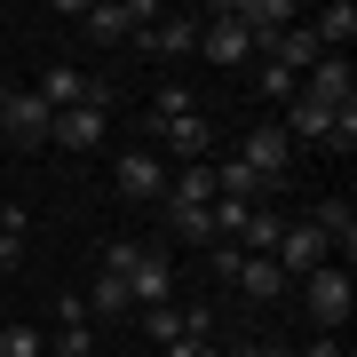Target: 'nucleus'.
I'll use <instances>...</instances> for the list:
<instances>
[{"instance_id": "27", "label": "nucleus", "mask_w": 357, "mask_h": 357, "mask_svg": "<svg viewBox=\"0 0 357 357\" xmlns=\"http://www.w3.org/2000/svg\"><path fill=\"white\" fill-rule=\"evenodd\" d=\"M135 255H143V238H112V246H103V278H128Z\"/></svg>"}, {"instance_id": "22", "label": "nucleus", "mask_w": 357, "mask_h": 357, "mask_svg": "<svg viewBox=\"0 0 357 357\" xmlns=\"http://www.w3.org/2000/svg\"><path fill=\"white\" fill-rule=\"evenodd\" d=\"M278 230H286V215H270V206H255V215L238 222V255H270V246H278Z\"/></svg>"}, {"instance_id": "18", "label": "nucleus", "mask_w": 357, "mask_h": 357, "mask_svg": "<svg viewBox=\"0 0 357 357\" xmlns=\"http://www.w3.org/2000/svg\"><path fill=\"white\" fill-rule=\"evenodd\" d=\"M326 128H333L326 103H310V96H294V103H286V143H326Z\"/></svg>"}, {"instance_id": "5", "label": "nucleus", "mask_w": 357, "mask_h": 357, "mask_svg": "<svg viewBox=\"0 0 357 357\" xmlns=\"http://www.w3.org/2000/svg\"><path fill=\"white\" fill-rule=\"evenodd\" d=\"M238 167L255 183H270V191H286V167H294V143H286V128H255L238 143Z\"/></svg>"}, {"instance_id": "20", "label": "nucleus", "mask_w": 357, "mask_h": 357, "mask_svg": "<svg viewBox=\"0 0 357 357\" xmlns=\"http://www.w3.org/2000/svg\"><path fill=\"white\" fill-rule=\"evenodd\" d=\"M167 199H183V206H215V167L191 159L183 175H167Z\"/></svg>"}, {"instance_id": "32", "label": "nucleus", "mask_w": 357, "mask_h": 357, "mask_svg": "<svg viewBox=\"0 0 357 357\" xmlns=\"http://www.w3.org/2000/svg\"><path fill=\"white\" fill-rule=\"evenodd\" d=\"M167 357H215V342L206 333H183V342H167Z\"/></svg>"}, {"instance_id": "23", "label": "nucleus", "mask_w": 357, "mask_h": 357, "mask_svg": "<svg viewBox=\"0 0 357 357\" xmlns=\"http://www.w3.org/2000/svg\"><path fill=\"white\" fill-rule=\"evenodd\" d=\"M24 238H32L24 206H0V270H16V262H24Z\"/></svg>"}, {"instance_id": "25", "label": "nucleus", "mask_w": 357, "mask_h": 357, "mask_svg": "<svg viewBox=\"0 0 357 357\" xmlns=\"http://www.w3.org/2000/svg\"><path fill=\"white\" fill-rule=\"evenodd\" d=\"M143 333L167 349V342H183V302H159V310H143Z\"/></svg>"}, {"instance_id": "14", "label": "nucleus", "mask_w": 357, "mask_h": 357, "mask_svg": "<svg viewBox=\"0 0 357 357\" xmlns=\"http://www.w3.org/2000/svg\"><path fill=\"white\" fill-rule=\"evenodd\" d=\"M143 48L167 56V64H183V56H199V24L191 16H159V24H143Z\"/></svg>"}, {"instance_id": "7", "label": "nucleus", "mask_w": 357, "mask_h": 357, "mask_svg": "<svg viewBox=\"0 0 357 357\" xmlns=\"http://www.w3.org/2000/svg\"><path fill=\"white\" fill-rule=\"evenodd\" d=\"M270 262H278L286 278H310V270L333 262V255H326V238H318L310 222H286V230H278V246H270Z\"/></svg>"}, {"instance_id": "26", "label": "nucleus", "mask_w": 357, "mask_h": 357, "mask_svg": "<svg viewBox=\"0 0 357 357\" xmlns=\"http://www.w3.org/2000/svg\"><path fill=\"white\" fill-rule=\"evenodd\" d=\"M48 349H56V357H96V342H88V318H64Z\"/></svg>"}, {"instance_id": "13", "label": "nucleus", "mask_w": 357, "mask_h": 357, "mask_svg": "<svg viewBox=\"0 0 357 357\" xmlns=\"http://www.w3.org/2000/svg\"><path fill=\"white\" fill-rule=\"evenodd\" d=\"M103 128H112V112H96V103H72V112H56V135H48V143H64V151H96Z\"/></svg>"}, {"instance_id": "6", "label": "nucleus", "mask_w": 357, "mask_h": 357, "mask_svg": "<svg viewBox=\"0 0 357 357\" xmlns=\"http://www.w3.org/2000/svg\"><path fill=\"white\" fill-rule=\"evenodd\" d=\"M128 302H135V310L175 302V262H167V246H143V255H135V270H128Z\"/></svg>"}, {"instance_id": "33", "label": "nucleus", "mask_w": 357, "mask_h": 357, "mask_svg": "<svg viewBox=\"0 0 357 357\" xmlns=\"http://www.w3.org/2000/svg\"><path fill=\"white\" fill-rule=\"evenodd\" d=\"M230 357H294V349H278V342H238Z\"/></svg>"}, {"instance_id": "30", "label": "nucleus", "mask_w": 357, "mask_h": 357, "mask_svg": "<svg viewBox=\"0 0 357 357\" xmlns=\"http://www.w3.org/2000/svg\"><path fill=\"white\" fill-rule=\"evenodd\" d=\"M206 255H215V278H238V270H246V255H238V238H215V246H206Z\"/></svg>"}, {"instance_id": "9", "label": "nucleus", "mask_w": 357, "mask_h": 357, "mask_svg": "<svg viewBox=\"0 0 357 357\" xmlns=\"http://www.w3.org/2000/svg\"><path fill=\"white\" fill-rule=\"evenodd\" d=\"M112 183H119V199H167V159L159 151H119Z\"/></svg>"}, {"instance_id": "29", "label": "nucleus", "mask_w": 357, "mask_h": 357, "mask_svg": "<svg viewBox=\"0 0 357 357\" xmlns=\"http://www.w3.org/2000/svg\"><path fill=\"white\" fill-rule=\"evenodd\" d=\"M326 151H357V103H349V112H333V128H326Z\"/></svg>"}, {"instance_id": "28", "label": "nucleus", "mask_w": 357, "mask_h": 357, "mask_svg": "<svg viewBox=\"0 0 357 357\" xmlns=\"http://www.w3.org/2000/svg\"><path fill=\"white\" fill-rule=\"evenodd\" d=\"M40 349H48V342H40L32 326H0V357H40Z\"/></svg>"}, {"instance_id": "19", "label": "nucleus", "mask_w": 357, "mask_h": 357, "mask_svg": "<svg viewBox=\"0 0 357 357\" xmlns=\"http://www.w3.org/2000/svg\"><path fill=\"white\" fill-rule=\"evenodd\" d=\"M230 286H238L246 302H278V286H286V270L270 262V255H246V270H238V278H230Z\"/></svg>"}, {"instance_id": "21", "label": "nucleus", "mask_w": 357, "mask_h": 357, "mask_svg": "<svg viewBox=\"0 0 357 357\" xmlns=\"http://www.w3.org/2000/svg\"><path fill=\"white\" fill-rule=\"evenodd\" d=\"M79 310H96V318H128V310H135V302H128V278H103V270H96Z\"/></svg>"}, {"instance_id": "15", "label": "nucleus", "mask_w": 357, "mask_h": 357, "mask_svg": "<svg viewBox=\"0 0 357 357\" xmlns=\"http://www.w3.org/2000/svg\"><path fill=\"white\" fill-rule=\"evenodd\" d=\"M206 167H215V199H230V206H270V199H278L270 183H255V175H246L238 159H206Z\"/></svg>"}, {"instance_id": "4", "label": "nucleus", "mask_w": 357, "mask_h": 357, "mask_svg": "<svg viewBox=\"0 0 357 357\" xmlns=\"http://www.w3.org/2000/svg\"><path fill=\"white\" fill-rule=\"evenodd\" d=\"M0 135H8V143H24V151H40V143L56 135V112H48L32 88H8V103H0Z\"/></svg>"}, {"instance_id": "34", "label": "nucleus", "mask_w": 357, "mask_h": 357, "mask_svg": "<svg viewBox=\"0 0 357 357\" xmlns=\"http://www.w3.org/2000/svg\"><path fill=\"white\" fill-rule=\"evenodd\" d=\"M302 357H349V349H342V342H310Z\"/></svg>"}, {"instance_id": "35", "label": "nucleus", "mask_w": 357, "mask_h": 357, "mask_svg": "<svg viewBox=\"0 0 357 357\" xmlns=\"http://www.w3.org/2000/svg\"><path fill=\"white\" fill-rule=\"evenodd\" d=\"M0 103H8V79H0Z\"/></svg>"}, {"instance_id": "24", "label": "nucleus", "mask_w": 357, "mask_h": 357, "mask_svg": "<svg viewBox=\"0 0 357 357\" xmlns=\"http://www.w3.org/2000/svg\"><path fill=\"white\" fill-rule=\"evenodd\" d=\"M199 112V103H191V88H159L151 96V112H143V135H151V128H167V119H191Z\"/></svg>"}, {"instance_id": "12", "label": "nucleus", "mask_w": 357, "mask_h": 357, "mask_svg": "<svg viewBox=\"0 0 357 357\" xmlns=\"http://www.w3.org/2000/svg\"><path fill=\"white\" fill-rule=\"evenodd\" d=\"M151 143L183 151V167H191V159H206V143H215V119H206V112H191V119H167V128H151V135H143V151H151Z\"/></svg>"}, {"instance_id": "16", "label": "nucleus", "mask_w": 357, "mask_h": 357, "mask_svg": "<svg viewBox=\"0 0 357 357\" xmlns=\"http://www.w3.org/2000/svg\"><path fill=\"white\" fill-rule=\"evenodd\" d=\"M310 230L326 238V255L342 246V270H349V246H357V206H349V199H326L318 215H310Z\"/></svg>"}, {"instance_id": "3", "label": "nucleus", "mask_w": 357, "mask_h": 357, "mask_svg": "<svg viewBox=\"0 0 357 357\" xmlns=\"http://www.w3.org/2000/svg\"><path fill=\"white\" fill-rule=\"evenodd\" d=\"M72 16L88 24V40H128L135 24H159V8H151V0H88V8L72 0Z\"/></svg>"}, {"instance_id": "8", "label": "nucleus", "mask_w": 357, "mask_h": 357, "mask_svg": "<svg viewBox=\"0 0 357 357\" xmlns=\"http://www.w3.org/2000/svg\"><path fill=\"white\" fill-rule=\"evenodd\" d=\"M302 96L326 103V112H349V103H357V72H349V56H318V72L302 79Z\"/></svg>"}, {"instance_id": "11", "label": "nucleus", "mask_w": 357, "mask_h": 357, "mask_svg": "<svg viewBox=\"0 0 357 357\" xmlns=\"http://www.w3.org/2000/svg\"><path fill=\"white\" fill-rule=\"evenodd\" d=\"M318 32H310V24H286L278 40H270V56H262V64H278V72H294V79H310V72H318Z\"/></svg>"}, {"instance_id": "10", "label": "nucleus", "mask_w": 357, "mask_h": 357, "mask_svg": "<svg viewBox=\"0 0 357 357\" xmlns=\"http://www.w3.org/2000/svg\"><path fill=\"white\" fill-rule=\"evenodd\" d=\"M199 56L206 64H255V40L230 24V8H215V24H199Z\"/></svg>"}, {"instance_id": "17", "label": "nucleus", "mask_w": 357, "mask_h": 357, "mask_svg": "<svg viewBox=\"0 0 357 357\" xmlns=\"http://www.w3.org/2000/svg\"><path fill=\"white\" fill-rule=\"evenodd\" d=\"M310 32H318L326 56H349V40H357V8H349V0H333V8H318V24H310Z\"/></svg>"}, {"instance_id": "1", "label": "nucleus", "mask_w": 357, "mask_h": 357, "mask_svg": "<svg viewBox=\"0 0 357 357\" xmlns=\"http://www.w3.org/2000/svg\"><path fill=\"white\" fill-rule=\"evenodd\" d=\"M302 302H310V318H318L326 333H342L349 326V310H357V286H349V270L342 262H318L302 278Z\"/></svg>"}, {"instance_id": "2", "label": "nucleus", "mask_w": 357, "mask_h": 357, "mask_svg": "<svg viewBox=\"0 0 357 357\" xmlns=\"http://www.w3.org/2000/svg\"><path fill=\"white\" fill-rule=\"evenodd\" d=\"M32 96L48 103V112H72V103H96V112H112V88H103V79H88L79 64H48Z\"/></svg>"}, {"instance_id": "31", "label": "nucleus", "mask_w": 357, "mask_h": 357, "mask_svg": "<svg viewBox=\"0 0 357 357\" xmlns=\"http://www.w3.org/2000/svg\"><path fill=\"white\" fill-rule=\"evenodd\" d=\"M262 96H286V103H294V96H302V79L278 72V64H262Z\"/></svg>"}]
</instances>
